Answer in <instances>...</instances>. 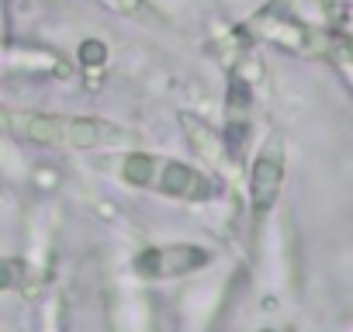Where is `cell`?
I'll use <instances>...</instances> for the list:
<instances>
[{"label": "cell", "instance_id": "obj_1", "mask_svg": "<svg viewBox=\"0 0 353 332\" xmlns=\"http://www.w3.org/2000/svg\"><path fill=\"white\" fill-rule=\"evenodd\" d=\"M0 128L11 138L42 145V149H59V152H101V149H118L135 138L132 128L94 118V114H56V111H0Z\"/></svg>", "mask_w": 353, "mask_h": 332}, {"label": "cell", "instance_id": "obj_2", "mask_svg": "<svg viewBox=\"0 0 353 332\" xmlns=\"http://www.w3.org/2000/svg\"><path fill=\"white\" fill-rule=\"evenodd\" d=\"M118 174L128 187L152 191L159 198L184 201V205H208L222 198V180H215L194 163L159 156V152H128L118 166Z\"/></svg>", "mask_w": 353, "mask_h": 332}, {"label": "cell", "instance_id": "obj_3", "mask_svg": "<svg viewBox=\"0 0 353 332\" xmlns=\"http://www.w3.org/2000/svg\"><path fill=\"white\" fill-rule=\"evenodd\" d=\"M284 174H288V156H284V142L281 135L263 138V145L256 149L253 163H250V218L253 229H260L267 222V215L274 211L281 191H284Z\"/></svg>", "mask_w": 353, "mask_h": 332}, {"label": "cell", "instance_id": "obj_4", "mask_svg": "<svg viewBox=\"0 0 353 332\" xmlns=\"http://www.w3.org/2000/svg\"><path fill=\"white\" fill-rule=\"evenodd\" d=\"M212 263V253L198 242H166V246H145L142 253H135L132 270L142 280H176L198 273Z\"/></svg>", "mask_w": 353, "mask_h": 332}, {"label": "cell", "instance_id": "obj_5", "mask_svg": "<svg viewBox=\"0 0 353 332\" xmlns=\"http://www.w3.org/2000/svg\"><path fill=\"white\" fill-rule=\"evenodd\" d=\"M181 128H184V135H188V145H194L201 159H215V156H222V149H225V145H222V135H215V128L205 125L198 114L181 111Z\"/></svg>", "mask_w": 353, "mask_h": 332}, {"label": "cell", "instance_id": "obj_6", "mask_svg": "<svg viewBox=\"0 0 353 332\" xmlns=\"http://www.w3.org/2000/svg\"><path fill=\"white\" fill-rule=\"evenodd\" d=\"M32 280V267L21 256H0V291H25Z\"/></svg>", "mask_w": 353, "mask_h": 332}, {"label": "cell", "instance_id": "obj_7", "mask_svg": "<svg viewBox=\"0 0 353 332\" xmlns=\"http://www.w3.org/2000/svg\"><path fill=\"white\" fill-rule=\"evenodd\" d=\"M325 56L336 66V73L343 76V83L350 87V94H353V49L350 45H325Z\"/></svg>", "mask_w": 353, "mask_h": 332}, {"label": "cell", "instance_id": "obj_8", "mask_svg": "<svg viewBox=\"0 0 353 332\" xmlns=\"http://www.w3.org/2000/svg\"><path fill=\"white\" fill-rule=\"evenodd\" d=\"M104 8H111L114 14H142L145 11V0H101Z\"/></svg>", "mask_w": 353, "mask_h": 332}]
</instances>
